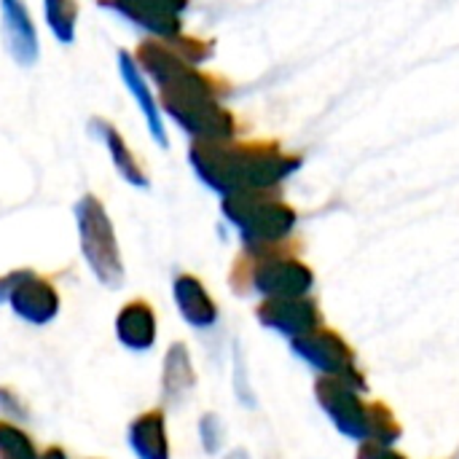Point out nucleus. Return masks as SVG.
<instances>
[{
	"instance_id": "obj_1",
	"label": "nucleus",
	"mask_w": 459,
	"mask_h": 459,
	"mask_svg": "<svg viewBox=\"0 0 459 459\" xmlns=\"http://www.w3.org/2000/svg\"><path fill=\"white\" fill-rule=\"evenodd\" d=\"M296 350L323 377L342 379L344 385H350L358 393L368 390V382H366V377L355 360V352L350 350V344L336 331H312L309 336L296 342Z\"/></svg>"
},
{
	"instance_id": "obj_2",
	"label": "nucleus",
	"mask_w": 459,
	"mask_h": 459,
	"mask_svg": "<svg viewBox=\"0 0 459 459\" xmlns=\"http://www.w3.org/2000/svg\"><path fill=\"white\" fill-rule=\"evenodd\" d=\"M317 401L344 438L355 441L358 446L368 441L371 403L363 401V393L352 390L342 379L320 377L317 379Z\"/></svg>"
},
{
	"instance_id": "obj_3",
	"label": "nucleus",
	"mask_w": 459,
	"mask_h": 459,
	"mask_svg": "<svg viewBox=\"0 0 459 459\" xmlns=\"http://www.w3.org/2000/svg\"><path fill=\"white\" fill-rule=\"evenodd\" d=\"M401 438V425L395 414L385 403H371V420H368V441L377 446H395Z\"/></svg>"
},
{
	"instance_id": "obj_4",
	"label": "nucleus",
	"mask_w": 459,
	"mask_h": 459,
	"mask_svg": "<svg viewBox=\"0 0 459 459\" xmlns=\"http://www.w3.org/2000/svg\"><path fill=\"white\" fill-rule=\"evenodd\" d=\"M121 70H124V78H126V89H129V91L140 100V105H143V113H145V118H148V124H151V132H153L156 140L164 145L167 137H164V126H161V121H159V113H156V108H153L151 91L145 89V83H143V78L137 75V70L132 67V62H126V56H124Z\"/></svg>"
},
{
	"instance_id": "obj_5",
	"label": "nucleus",
	"mask_w": 459,
	"mask_h": 459,
	"mask_svg": "<svg viewBox=\"0 0 459 459\" xmlns=\"http://www.w3.org/2000/svg\"><path fill=\"white\" fill-rule=\"evenodd\" d=\"M358 459H406L395 452V446H377V444H360Z\"/></svg>"
}]
</instances>
